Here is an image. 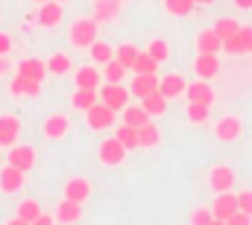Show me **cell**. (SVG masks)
I'll list each match as a JSON object with an SVG mask.
<instances>
[{"mask_svg": "<svg viewBox=\"0 0 252 225\" xmlns=\"http://www.w3.org/2000/svg\"><path fill=\"white\" fill-rule=\"evenodd\" d=\"M97 24H100V21H94V18H79V21H73V27H70V44L79 47V50H88V47L97 41Z\"/></svg>", "mask_w": 252, "mask_h": 225, "instance_id": "cell-1", "label": "cell"}, {"mask_svg": "<svg viewBox=\"0 0 252 225\" xmlns=\"http://www.w3.org/2000/svg\"><path fill=\"white\" fill-rule=\"evenodd\" d=\"M129 88H124L121 82H109V85H103L100 88V103H106L109 109H115V112H124L126 106H129Z\"/></svg>", "mask_w": 252, "mask_h": 225, "instance_id": "cell-2", "label": "cell"}, {"mask_svg": "<svg viewBox=\"0 0 252 225\" xmlns=\"http://www.w3.org/2000/svg\"><path fill=\"white\" fill-rule=\"evenodd\" d=\"M85 123H88V129H94V132L109 129V126L115 123V109H109L106 103H94V106L85 112Z\"/></svg>", "mask_w": 252, "mask_h": 225, "instance_id": "cell-3", "label": "cell"}, {"mask_svg": "<svg viewBox=\"0 0 252 225\" xmlns=\"http://www.w3.org/2000/svg\"><path fill=\"white\" fill-rule=\"evenodd\" d=\"M126 152H129V149H126L118 138H106V141L100 143V149H97L100 161H103V164H109V167L124 164V161H126Z\"/></svg>", "mask_w": 252, "mask_h": 225, "instance_id": "cell-4", "label": "cell"}, {"mask_svg": "<svg viewBox=\"0 0 252 225\" xmlns=\"http://www.w3.org/2000/svg\"><path fill=\"white\" fill-rule=\"evenodd\" d=\"M208 187H211L214 193H226V190H232V187H235V169L226 167V164L211 167V172H208Z\"/></svg>", "mask_w": 252, "mask_h": 225, "instance_id": "cell-5", "label": "cell"}, {"mask_svg": "<svg viewBox=\"0 0 252 225\" xmlns=\"http://www.w3.org/2000/svg\"><path fill=\"white\" fill-rule=\"evenodd\" d=\"M223 50L229 56H241V53H252V27H241L232 38L223 41Z\"/></svg>", "mask_w": 252, "mask_h": 225, "instance_id": "cell-6", "label": "cell"}, {"mask_svg": "<svg viewBox=\"0 0 252 225\" xmlns=\"http://www.w3.org/2000/svg\"><path fill=\"white\" fill-rule=\"evenodd\" d=\"M211 211H214V220H217V223H229V217L238 211V196H235L232 190L217 193V199H214Z\"/></svg>", "mask_w": 252, "mask_h": 225, "instance_id": "cell-7", "label": "cell"}, {"mask_svg": "<svg viewBox=\"0 0 252 225\" xmlns=\"http://www.w3.org/2000/svg\"><path fill=\"white\" fill-rule=\"evenodd\" d=\"M241 132H244V123L238 120V117H223L217 126H214V138L217 141H223V143H232V141H238L241 138Z\"/></svg>", "mask_w": 252, "mask_h": 225, "instance_id": "cell-8", "label": "cell"}, {"mask_svg": "<svg viewBox=\"0 0 252 225\" xmlns=\"http://www.w3.org/2000/svg\"><path fill=\"white\" fill-rule=\"evenodd\" d=\"M24 178H27V172L21 167L6 164V167L0 169V190H3V193H18V190L24 187Z\"/></svg>", "mask_w": 252, "mask_h": 225, "instance_id": "cell-9", "label": "cell"}, {"mask_svg": "<svg viewBox=\"0 0 252 225\" xmlns=\"http://www.w3.org/2000/svg\"><path fill=\"white\" fill-rule=\"evenodd\" d=\"M21 138V120L15 114H3L0 117V146H15Z\"/></svg>", "mask_w": 252, "mask_h": 225, "instance_id": "cell-10", "label": "cell"}, {"mask_svg": "<svg viewBox=\"0 0 252 225\" xmlns=\"http://www.w3.org/2000/svg\"><path fill=\"white\" fill-rule=\"evenodd\" d=\"M9 91H12L15 97H38V94H41V82H38V79H30V76L15 73V76H12V82H9Z\"/></svg>", "mask_w": 252, "mask_h": 225, "instance_id": "cell-11", "label": "cell"}, {"mask_svg": "<svg viewBox=\"0 0 252 225\" xmlns=\"http://www.w3.org/2000/svg\"><path fill=\"white\" fill-rule=\"evenodd\" d=\"M9 164H15V167H21L24 172H30V169L35 167V149L32 146H9V158H6Z\"/></svg>", "mask_w": 252, "mask_h": 225, "instance_id": "cell-12", "label": "cell"}, {"mask_svg": "<svg viewBox=\"0 0 252 225\" xmlns=\"http://www.w3.org/2000/svg\"><path fill=\"white\" fill-rule=\"evenodd\" d=\"M185 88H188V82H185V76H179V73H167V76H161V79H158V91H161L167 100L182 97V94H185Z\"/></svg>", "mask_w": 252, "mask_h": 225, "instance_id": "cell-13", "label": "cell"}, {"mask_svg": "<svg viewBox=\"0 0 252 225\" xmlns=\"http://www.w3.org/2000/svg\"><path fill=\"white\" fill-rule=\"evenodd\" d=\"M193 70H196L199 79H214L220 73V58H217V53H199L196 61H193Z\"/></svg>", "mask_w": 252, "mask_h": 225, "instance_id": "cell-14", "label": "cell"}, {"mask_svg": "<svg viewBox=\"0 0 252 225\" xmlns=\"http://www.w3.org/2000/svg\"><path fill=\"white\" fill-rule=\"evenodd\" d=\"M185 97H188V103H205V106H211V103H214V91H211L208 79L188 82V88H185Z\"/></svg>", "mask_w": 252, "mask_h": 225, "instance_id": "cell-15", "label": "cell"}, {"mask_svg": "<svg viewBox=\"0 0 252 225\" xmlns=\"http://www.w3.org/2000/svg\"><path fill=\"white\" fill-rule=\"evenodd\" d=\"M129 91H132L138 100H144L147 94L158 91V76H156V73H135V79H132Z\"/></svg>", "mask_w": 252, "mask_h": 225, "instance_id": "cell-16", "label": "cell"}, {"mask_svg": "<svg viewBox=\"0 0 252 225\" xmlns=\"http://www.w3.org/2000/svg\"><path fill=\"white\" fill-rule=\"evenodd\" d=\"M38 24L41 27H56L59 21H62V3L59 0H44V3H38Z\"/></svg>", "mask_w": 252, "mask_h": 225, "instance_id": "cell-17", "label": "cell"}, {"mask_svg": "<svg viewBox=\"0 0 252 225\" xmlns=\"http://www.w3.org/2000/svg\"><path fill=\"white\" fill-rule=\"evenodd\" d=\"M38 217H41V205H38L35 199H24V202L18 205V214L12 217V223L15 225H30V223H38Z\"/></svg>", "mask_w": 252, "mask_h": 225, "instance_id": "cell-18", "label": "cell"}, {"mask_svg": "<svg viewBox=\"0 0 252 225\" xmlns=\"http://www.w3.org/2000/svg\"><path fill=\"white\" fill-rule=\"evenodd\" d=\"M70 132V120L64 117V114H50L47 120H44V138H50V141H59Z\"/></svg>", "mask_w": 252, "mask_h": 225, "instance_id": "cell-19", "label": "cell"}, {"mask_svg": "<svg viewBox=\"0 0 252 225\" xmlns=\"http://www.w3.org/2000/svg\"><path fill=\"white\" fill-rule=\"evenodd\" d=\"M79 220H82V202L64 196L56 208V223H79Z\"/></svg>", "mask_w": 252, "mask_h": 225, "instance_id": "cell-20", "label": "cell"}, {"mask_svg": "<svg viewBox=\"0 0 252 225\" xmlns=\"http://www.w3.org/2000/svg\"><path fill=\"white\" fill-rule=\"evenodd\" d=\"M196 50H199V53H220V50H223V38L214 32V27H211V29H202V32L196 35Z\"/></svg>", "mask_w": 252, "mask_h": 225, "instance_id": "cell-21", "label": "cell"}, {"mask_svg": "<svg viewBox=\"0 0 252 225\" xmlns=\"http://www.w3.org/2000/svg\"><path fill=\"white\" fill-rule=\"evenodd\" d=\"M18 73L21 76H30V79H44L47 76V61H41V58H21V64H18Z\"/></svg>", "mask_w": 252, "mask_h": 225, "instance_id": "cell-22", "label": "cell"}, {"mask_svg": "<svg viewBox=\"0 0 252 225\" xmlns=\"http://www.w3.org/2000/svg\"><path fill=\"white\" fill-rule=\"evenodd\" d=\"M64 196L67 199H76V202H85L88 196H91V181H85V178H67V184H64Z\"/></svg>", "mask_w": 252, "mask_h": 225, "instance_id": "cell-23", "label": "cell"}, {"mask_svg": "<svg viewBox=\"0 0 252 225\" xmlns=\"http://www.w3.org/2000/svg\"><path fill=\"white\" fill-rule=\"evenodd\" d=\"M73 82H76V88H91V91H100V70L97 67H79L76 70V76H73Z\"/></svg>", "mask_w": 252, "mask_h": 225, "instance_id": "cell-24", "label": "cell"}, {"mask_svg": "<svg viewBox=\"0 0 252 225\" xmlns=\"http://www.w3.org/2000/svg\"><path fill=\"white\" fill-rule=\"evenodd\" d=\"M167 97L161 94V91H153V94H147L144 100H141V106H144V112L150 114V117H158V114H164L167 112Z\"/></svg>", "mask_w": 252, "mask_h": 225, "instance_id": "cell-25", "label": "cell"}, {"mask_svg": "<svg viewBox=\"0 0 252 225\" xmlns=\"http://www.w3.org/2000/svg\"><path fill=\"white\" fill-rule=\"evenodd\" d=\"M158 141H161V132L156 123H144L138 129V146L141 149H153V146H158Z\"/></svg>", "mask_w": 252, "mask_h": 225, "instance_id": "cell-26", "label": "cell"}, {"mask_svg": "<svg viewBox=\"0 0 252 225\" xmlns=\"http://www.w3.org/2000/svg\"><path fill=\"white\" fill-rule=\"evenodd\" d=\"M121 15V0H97L94 3V21H115Z\"/></svg>", "mask_w": 252, "mask_h": 225, "instance_id": "cell-27", "label": "cell"}, {"mask_svg": "<svg viewBox=\"0 0 252 225\" xmlns=\"http://www.w3.org/2000/svg\"><path fill=\"white\" fill-rule=\"evenodd\" d=\"M115 138L124 143L126 149H138V129H135V126H129V123H121V126L115 129Z\"/></svg>", "mask_w": 252, "mask_h": 225, "instance_id": "cell-28", "label": "cell"}, {"mask_svg": "<svg viewBox=\"0 0 252 225\" xmlns=\"http://www.w3.org/2000/svg\"><path fill=\"white\" fill-rule=\"evenodd\" d=\"M73 109H79V112H88L94 103H97V91H91V88H76V94H73Z\"/></svg>", "mask_w": 252, "mask_h": 225, "instance_id": "cell-29", "label": "cell"}, {"mask_svg": "<svg viewBox=\"0 0 252 225\" xmlns=\"http://www.w3.org/2000/svg\"><path fill=\"white\" fill-rule=\"evenodd\" d=\"M124 123L135 126V129H141L144 123H150V114L144 112V106H126L124 109Z\"/></svg>", "mask_w": 252, "mask_h": 225, "instance_id": "cell-30", "label": "cell"}, {"mask_svg": "<svg viewBox=\"0 0 252 225\" xmlns=\"http://www.w3.org/2000/svg\"><path fill=\"white\" fill-rule=\"evenodd\" d=\"M70 67H73V61L64 53H53V56L47 58V73H53V76H64Z\"/></svg>", "mask_w": 252, "mask_h": 225, "instance_id": "cell-31", "label": "cell"}, {"mask_svg": "<svg viewBox=\"0 0 252 225\" xmlns=\"http://www.w3.org/2000/svg\"><path fill=\"white\" fill-rule=\"evenodd\" d=\"M164 9L176 18H188L190 12L196 9V0H164Z\"/></svg>", "mask_w": 252, "mask_h": 225, "instance_id": "cell-32", "label": "cell"}, {"mask_svg": "<svg viewBox=\"0 0 252 225\" xmlns=\"http://www.w3.org/2000/svg\"><path fill=\"white\" fill-rule=\"evenodd\" d=\"M238 29H241V24H238L235 18H217V21H214V32H217L223 41H226V38H232Z\"/></svg>", "mask_w": 252, "mask_h": 225, "instance_id": "cell-33", "label": "cell"}, {"mask_svg": "<svg viewBox=\"0 0 252 225\" xmlns=\"http://www.w3.org/2000/svg\"><path fill=\"white\" fill-rule=\"evenodd\" d=\"M126 64H121L118 58H112V61H106V70H103V76H106V82H124L126 76Z\"/></svg>", "mask_w": 252, "mask_h": 225, "instance_id": "cell-34", "label": "cell"}, {"mask_svg": "<svg viewBox=\"0 0 252 225\" xmlns=\"http://www.w3.org/2000/svg\"><path fill=\"white\" fill-rule=\"evenodd\" d=\"M132 70H135V73H156V70H158V61L150 56V50H147V53H138Z\"/></svg>", "mask_w": 252, "mask_h": 225, "instance_id": "cell-35", "label": "cell"}, {"mask_svg": "<svg viewBox=\"0 0 252 225\" xmlns=\"http://www.w3.org/2000/svg\"><path fill=\"white\" fill-rule=\"evenodd\" d=\"M150 56L156 58L158 64H164V61L170 58V44H167L164 38H153V41H150Z\"/></svg>", "mask_w": 252, "mask_h": 225, "instance_id": "cell-36", "label": "cell"}, {"mask_svg": "<svg viewBox=\"0 0 252 225\" xmlns=\"http://www.w3.org/2000/svg\"><path fill=\"white\" fill-rule=\"evenodd\" d=\"M88 50H91V58H94L97 64H106V61H112V58H115V50H112V44H100V41H94Z\"/></svg>", "mask_w": 252, "mask_h": 225, "instance_id": "cell-37", "label": "cell"}, {"mask_svg": "<svg viewBox=\"0 0 252 225\" xmlns=\"http://www.w3.org/2000/svg\"><path fill=\"white\" fill-rule=\"evenodd\" d=\"M208 109L211 106H205V103H188V120L190 123H205L208 120Z\"/></svg>", "mask_w": 252, "mask_h": 225, "instance_id": "cell-38", "label": "cell"}, {"mask_svg": "<svg viewBox=\"0 0 252 225\" xmlns=\"http://www.w3.org/2000/svg\"><path fill=\"white\" fill-rule=\"evenodd\" d=\"M115 58H118L121 64H126V67H132L135 58H138V47H135V44H121L118 53H115Z\"/></svg>", "mask_w": 252, "mask_h": 225, "instance_id": "cell-39", "label": "cell"}, {"mask_svg": "<svg viewBox=\"0 0 252 225\" xmlns=\"http://www.w3.org/2000/svg\"><path fill=\"white\" fill-rule=\"evenodd\" d=\"M190 223H193V225H211V223H217V220H214V211L196 208V211L190 214Z\"/></svg>", "mask_w": 252, "mask_h": 225, "instance_id": "cell-40", "label": "cell"}, {"mask_svg": "<svg viewBox=\"0 0 252 225\" xmlns=\"http://www.w3.org/2000/svg\"><path fill=\"white\" fill-rule=\"evenodd\" d=\"M238 208H241L244 214H250V217H252V190L238 193Z\"/></svg>", "mask_w": 252, "mask_h": 225, "instance_id": "cell-41", "label": "cell"}, {"mask_svg": "<svg viewBox=\"0 0 252 225\" xmlns=\"http://www.w3.org/2000/svg\"><path fill=\"white\" fill-rule=\"evenodd\" d=\"M12 47H15V44H12V35H9V32H0V56H9Z\"/></svg>", "mask_w": 252, "mask_h": 225, "instance_id": "cell-42", "label": "cell"}, {"mask_svg": "<svg viewBox=\"0 0 252 225\" xmlns=\"http://www.w3.org/2000/svg\"><path fill=\"white\" fill-rule=\"evenodd\" d=\"M229 223H232V225H247V223H252V217H250V214H244V211L238 208V211L229 217Z\"/></svg>", "mask_w": 252, "mask_h": 225, "instance_id": "cell-43", "label": "cell"}, {"mask_svg": "<svg viewBox=\"0 0 252 225\" xmlns=\"http://www.w3.org/2000/svg\"><path fill=\"white\" fill-rule=\"evenodd\" d=\"M50 223H56V214H44V211H41V217H38L35 225H50Z\"/></svg>", "mask_w": 252, "mask_h": 225, "instance_id": "cell-44", "label": "cell"}, {"mask_svg": "<svg viewBox=\"0 0 252 225\" xmlns=\"http://www.w3.org/2000/svg\"><path fill=\"white\" fill-rule=\"evenodd\" d=\"M232 3H235L238 9H244V12H247V9H252V0H232Z\"/></svg>", "mask_w": 252, "mask_h": 225, "instance_id": "cell-45", "label": "cell"}, {"mask_svg": "<svg viewBox=\"0 0 252 225\" xmlns=\"http://www.w3.org/2000/svg\"><path fill=\"white\" fill-rule=\"evenodd\" d=\"M9 67H12V64L6 61V56H0V76H3V73H9Z\"/></svg>", "mask_w": 252, "mask_h": 225, "instance_id": "cell-46", "label": "cell"}, {"mask_svg": "<svg viewBox=\"0 0 252 225\" xmlns=\"http://www.w3.org/2000/svg\"><path fill=\"white\" fill-rule=\"evenodd\" d=\"M214 0H196V6H211Z\"/></svg>", "mask_w": 252, "mask_h": 225, "instance_id": "cell-47", "label": "cell"}, {"mask_svg": "<svg viewBox=\"0 0 252 225\" xmlns=\"http://www.w3.org/2000/svg\"><path fill=\"white\" fill-rule=\"evenodd\" d=\"M35 3H44V0H35Z\"/></svg>", "mask_w": 252, "mask_h": 225, "instance_id": "cell-48", "label": "cell"}, {"mask_svg": "<svg viewBox=\"0 0 252 225\" xmlns=\"http://www.w3.org/2000/svg\"><path fill=\"white\" fill-rule=\"evenodd\" d=\"M59 3H64V0H59Z\"/></svg>", "mask_w": 252, "mask_h": 225, "instance_id": "cell-49", "label": "cell"}, {"mask_svg": "<svg viewBox=\"0 0 252 225\" xmlns=\"http://www.w3.org/2000/svg\"><path fill=\"white\" fill-rule=\"evenodd\" d=\"M121 3H124V0H121Z\"/></svg>", "mask_w": 252, "mask_h": 225, "instance_id": "cell-50", "label": "cell"}]
</instances>
